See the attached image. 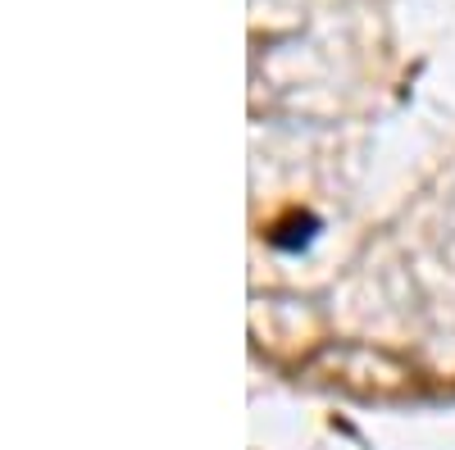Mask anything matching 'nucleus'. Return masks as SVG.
I'll use <instances>...</instances> for the list:
<instances>
[]
</instances>
